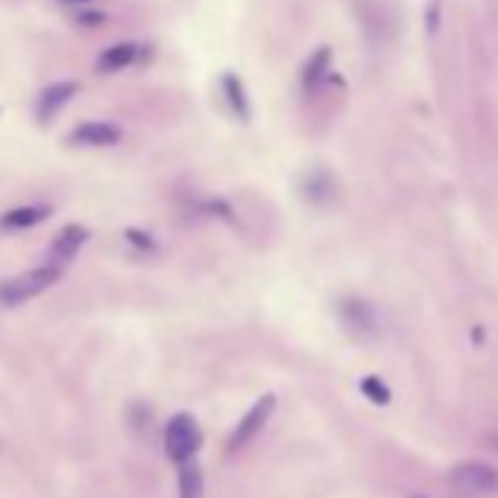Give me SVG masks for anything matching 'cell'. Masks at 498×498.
<instances>
[{
  "label": "cell",
  "mask_w": 498,
  "mask_h": 498,
  "mask_svg": "<svg viewBox=\"0 0 498 498\" xmlns=\"http://www.w3.org/2000/svg\"><path fill=\"white\" fill-rule=\"evenodd\" d=\"M273 408H276V399L273 396H261L258 402L247 410V417L238 422V428L232 431V437H229V452H235V448H244L252 437H258L261 428L267 425V419H270Z\"/></svg>",
  "instance_id": "4"
},
{
  "label": "cell",
  "mask_w": 498,
  "mask_h": 498,
  "mask_svg": "<svg viewBox=\"0 0 498 498\" xmlns=\"http://www.w3.org/2000/svg\"><path fill=\"white\" fill-rule=\"evenodd\" d=\"M85 240H89V229L80 226V223H68L62 232L53 238L51 249H47V261H53V264L65 267L68 270V264L80 255V249L85 247Z\"/></svg>",
  "instance_id": "5"
},
{
  "label": "cell",
  "mask_w": 498,
  "mask_h": 498,
  "mask_svg": "<svg viewBox=\"0 0 498 498\" xmlns=\"http://www.w3.org/2000/svg\"><path fill=\"white\" fill-rule=\"evenodd\" d=\"M329 74H332V51L329 47H320V51L308 59L305 74H302V85H305V89H317Z\"/></svg>",
  "instance_id": "11"
},
{
  "label": "cell",
  "mask_w": 498,
  "mask_h": 498,
  "mask_svg": "<svg viewBox=\"0 0 498 498\" xmlns=\"http://www.w3.org/2000/svg\"><path fill=\"white\" fill-rule=\"evenodd\" d=\"M127 240H129V244H136V247H144V249H153L155 247L153 240H150V235H141V232H136V229H129Z\"/></svg>",
  "instance_id": "15"
},
{
  "label": "cell",
  "mask_w": 498,
  "mask_h": 498,
  "mask_svg": "<svg viewBox=\"0 0 498 498\" xmlns=\"http://www.w3.org/2000/svg\"><path fill=\"white\" fill-rule=\"evenodd\" d=\"M361 390L367 399H372L375 405H387L390 402V390H387V384L381 379H375V375H367V379L361 381Z\"/></svg>",
  "instance_id": "14"
},
{
  "label": "cell",
  "mask_w": 498,
  "mask_h": 498,
  "mask_svg": "<svg viewBox=\"0 0 498 498\" xmlns=\"http://www.w3.org/2000/svg\"><path fill=\"white\" fill-rule=\"evenodd\" d=\"M144 59V47L136 44V42H117L112 47H106V51L97 56V70L100 74H117V70H127L136 62Z\"/></svg>",
  "instance_id": "8"
},
{
  "label": "cell",
  "mask_w": 498,
  "mask_h": 498,
  "mask_svg": "<svg viewBox=\"0 0 498 498\" xmlns=\"http://www.w3.org/2000/svg\"><path fill=\"white\" fill-rule=\"evenodd\" d=\"M340 317L349 325L352 332L361 337H372L379 332V317H375L372 305H367L363 299H346L340 302Z\"/></svg>",
  "instance_id": "9"
},
{
  "label": "cell",
  "mask_w": 498,
  "mask_h": 498,
  "mask_svg": "<svg viewBox=\"0 0 498 498\" xmlns=\"http://www.w3.org/2000/svg\"><path fill=\"white\" fill-rule=\"evenodd\" d=\"M120 138H124V132L108 120H85L70 132V144H80V147H115Z\"/></svg>",
  "instance_id": "7"
},
{
  "label": "cell",
  "mask_w": 498,
  "mask_h": 498,
  "mask_svg": "<svg viewBox=\"0 0 498 498\" xmlns=\"http://www.w3.org/2000/svg\"><path fill=\"white\" fill-rule=\"evenodd\" d=\"M202 443V434H200V425L191 414H176L174 419L167 422L164 428V452L174 464H185Z\"/></svg>",
  "instance_id": "2"
},
{
  "label": "cell",
  "mask_w": 498,
  "mask_h": 498,
  "mask_svg": "<svg viewBox=\"0 0 498 498\" xmlns=\"http://www.w3.org/2000/svg\"><path fill=\"white\" fill-rule=\"evenodd\" d=\"M77 94H80V82H74V80L51 82L47 89H42L39 100H35V115H39L42 124H47V120H51L56 112H62Z\"/></svg>",
  "instance_id": "6"
},
{
  "label": "cell",
  "mask_w": 498,
  "mask_h": 498,
  "mask_svg": "<svg viewBox=\"0 0 498 498\" xmlns=\"http://www.w3.org/2000/svg\"><path fill=\"white\" fill-rule=\"evenodd\" d=\"M202 495V472L193 460L179 464V498H200Z\"/></svg>",
  "instance_id": "12"
},
{
  "label": "cell",
  "mask_w": 498,
  "mask_h": 498,
  "mask_svg": "<svg viewBox=\"0 0 498 498\" xmlns=\"http://www.w3.org/2000/svg\"><path fill=\"white\" fill-rule=\"evenodd\" d=\"M223 89L229 94V103H232V108L240 115V117H247L249 115V108H247V97H244V85H240V80H235L232 74H229L223 80Z\"/></svg>",
  "instance_id": "13"
},
{
  "label": "cell",
  "mask_w": 498,
  "mask_h": 498,
  "mask_svg": "<svg viewBox=\"0 0 498 498\" xmlns=\"http://www.w3.org/2000/svg\"><path fill=\"white\" fill-rule=\"evenodd\" d=\"M47 217H51V205H18V209H9L0 214V229L21 232V229H33L44 223Z\"/></svg>",
  "instance_id": "10"
},
{
  "label": "cell",
  "mask_w": 498,
  "mask_h": 498,
  "mask_svg": "<svg viewBox=\"0 0 498 498\" xmlns=\"http://www.w3.org/2000/svg\"><path fill=\"white\" fill-rule=\"evenodd\" d=\"M448 481L455 484L460 493H472V495H490L498 490V472L487 464H457L448 472Z\"/></svg>",
  "instance_id": "3"
},
{
  "label": "cell",
  "mask_w": 498,
  "mask_h": 498,
  "mask_svg": "<svg viewBox=\"0 0 498 498\" xmlns=\"http://www.w3.org/2000/svg\"><path fill=\"white\" fill-rule=\"evenodd\" d=\"M62 276H65V267L44 261L42 267H35V270H27L15 278H6V282L0 285V305L18 308V305H23V302L44 294V290H51Z\"/></svg>",
  "instance_id": "1"
},
{
  "label": "cell",
  "mask_w": 498,
  "mask_h": 498,
  "mask_svg": "<svg viewBox=\"0 0 498 498\" xmlns=\"http://www.w3.org/2000/svg\"><path fill=\"white\" fill-rule=\"evenodd\" d=\"M59 4H68V6H89L91 0H59Z\"/></svg>",
  "instance_id": "16"
}]
</instances>
